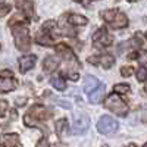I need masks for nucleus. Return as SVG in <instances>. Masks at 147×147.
<instances>
[{
    "instance_id": "e433bc0d",
    "label": "nucleus",
    "mask_w": 147,
    "mask_h": 147,
    "mask_svg": "<svg viewBox=\"0 0 147 147\" xmlns=\"http://www.w3.org/2000/svg\"><path fill=\"white\" fill-rule=\"evenodd\" d=\"M0 147H3V146H0Z\"/></svg>"
},
{
    "instance_id": "6ab92c4d",
    "label": "nucleus",
    "mask_w": 147,
    "mask_h": 147,
    "mask_svg": "<svg viewBox=\"0 0 147 147\" xmlns=\"http://www.w3.org/2000/svg\"><path fill=\"white\" fill-rule=\"evenodd\" d=\"M37 43L41 44V46H52L53 44V40L49 37V34H40V35H37Z\"/></svg>"
},
{
    "instance_id": "7ed1b4c3",
    "label": "nucleus",
    "mask_w": 147,
    "mask_h": 147,
    "mask_svg": "<svg viewBox=\"0 0 147 147\" xmlns=\"http://www.w3.org/2000/svg\"><path fill=\"white\" fill-rule=\"evenodd\" d=\"M103 19L109 24L112 28L119 30V28H125L128 25V18L125 13L116 10V9H110V10H105L102 13Z\"/></svg>"
},
{
    "instance_id": "c756f323",
    "label": "nucleus",
    "mask_w": 147,
    "mask_h": 147,
    "mask_svg": "<svg viewBox=\"0 0 147 147\" xmlns=\"http://www.w3.org/2000/svg\"><path fill=\"white\" fill-rule=\"evenodd\" d=\"M127 147H137V146H136V144H128Z\"/></svg>"
},
{
    "instance_id": "c9c22d12",
    "label": "nucleus",
    "mask_w": 147,
    "mask_h": 147,
    "mask_svg": "<svg viewBox=\"0 0 147 147\" xmlns=\"http://www.w3.org/2000/svg\"><path fill=\"white\" fill-rule=\"evenodd\" d=\"M146 38H147V32H146Z\"/></svg>"
},
{
    "instance_id": "bb28decb",
    "label": "nucleus",
    "mask_w": 147,
    "mask_h": 147,
    "mask_svg": "<svg viewBox=\"0 0 147 147\" xmlns=\"http://www.w3.org/2000/svg\"><path fill=\"white\" fill-rule=\"evenodd\" d=\"M0 77H5V78H10V77H13V74H12L10 71H2V72H0Z\"/></svg>"
},
{
    "instance_id": "f257e3e1",
    "label": "nucleus",
    "mask_w": 147,
    "mask_h": 147,
    "mask_svg": "<svg viewBox=\"0 0 147 147\" xmlns=\"http://www.w3.org/2000/svg\"><path fill=\"white\" fill-rule=\"evenodd\" d=\"M12 34H13V38H15V46L18 50L21 52H25L31 47V40H30V31L28 27L25 24H16L12 30Z\"/></svg>"
},
{
    "instance_id": "423d86ee",
    "label": "nucleus",
    "mask_w": 147,
    "mask_h": 147,
    "mask_svg": "<svg viewBox=\"0 0 147 147\" xmlns=\"http://www.w3.org/2000/svg\"><path fill=\"white\" fill-rule=\"evenodd\" d=\"M118 122L112 118V116H102L99 119V122H97V131L105 134V136H109V134H113L118 131Z\"/></svg>"
},
{
    "instance_id": "4c0bfd02",
    "label": "nucleus",
    "mask_w": 147,
    "mask_h": 147,
    "mask_svg": "<svg viewBox=\"0 0 147 147\" xmlns=\"http://www.w3.org/2000/svg\"><path fill=\"white\" fill-rule=\"evenodd\" d=\"M116 2H118V0H116Z\"/></svg>"
},
{
    "instance_id": "72a5a7b5",
    "label": "nucleus",
    "mask_w": 147,
    "mask_h": 147,
    "mask_svg": "<svg viewBox=\"0 0 147 147\" xmlns=\"http://www.w3.org/2000/svg\"><path fill=\"white\" fill-rule=\"evenodd\" d=\"M144 90H146V91H147V85H146V88H144Z\"/></svg>"
},
{
    "instance_id": "4468645a",
    "label": "nucleus",
    "mask_w": 147,
    "mask_h": 147,
    "mask_svg": "<svg viewBox=\"0 0 147 147\" xmlns=\"http://www.w3.org/2000/svg\"><path fill=\"white\" fill-rule=\"evenodd\" d=\"M59 63H60V59L57 56H47L44 59V62H43V69L49 74H52L57 69Z\"/></svg>"
},
{
    "instance_id": "cd10ccee",
    "label": "nucleus",
    "mask_w": 147,
    "mask_h": 147,
    "mask_svg": "<svg viewBox=\"0 0 147 147\" xmlns=\"http://www.w3.org/2000/svg\"><path fill=\"white\" fill-rule=\"evenodd\" d=\"M25 103H27L25 97H18V99H16V105H18V106H24Z\"/></svg>"
},
{
    "instance_id": "b1692460",
    "label": "nucleus",
    "mask_w": 147,
    "mask_h": 147,
    "mask_svg": "<svg viewBox=\"0 0 147 147\" xmlns=\"http://www.w3.org/2000/svg\"><path fill=\"white\" fill-rule=\"evenodd\" d=\"M37 147H50V143H49V140L46 137H41L38 140V143H37Z\"/></svg>"
},
{
    "instance_id": "6e6552de",
    "label": "nucleus",
    "mask_w": 147,
    "mask_h": 147,
    "mask_svg": "<svg viewBox=\"0 0 147 147\" xmlns=\"http://www.w3.org/2000/svg\"><path fill=\"white\" fill-rule=\"evenodd\" d=\"M90 63H100L105 69L112 68L115 63V57L112 55H102V56H91L87 59Z\"/></svg>"
},
{
    "instance_id": "f704fd0d",
    "label": "nucleus",
    "mask_w": 147,
    "mask_h": 147,
    "mask_svg": "<svg viewBox=\"0 0 147 147\" xmlns=\"http://www.w3.org/2000/svg\"><path fill=\"white\" fill-rule=\"evenodd\" d=\"M0 49H2V43H0Z\"/></svg>"
},
{
    "instance_id": "7c9ffc66",
    "label": "nucleus",
    "mask_w": 147,
    "mask_h": 147,
    "mask_svg": "<svg viewBox=\"0 0 147 147\" xmlns=\"http://www.w3.org/2000/svg\"><path fill=\"white\" fill-rule=\"evenodd\" d=\"M128 2H137V0H128Z\"/></svg>"
},
{
    "instance_id": "c85d7f7f",
    "label": "nucleus",
    "mask_w": 147,
    "mask_h": 147,
    "mask_svg": "<svg viewBox=\"0 0 147 147\" xmlns=\"http://www.w3.org/2000/svg\"><path fill=\"white\" fill-rule=\"evenodd\" d=\"M75 2H81L82 5H88V3L93 2V0H75Z\"/></svg>"
},
{
    "instance_id": "473e14b6",
    "label": "nucleus",
    "mask_w": 147,
    "mask_h": 147,
    "mask_svg": "<svg viewBox=\"0 0 147 147\" xmlns=\"http://www.w3.org/2000/svg\"><path fill=\"white\" fill-rule=\"evenodd\" d=\"M143 147H147V143H146V144H144V146H143Z\"/></svg>"
},
{
    "instance_id": "20e7f679",
    "label": "nucleus",
    "mask_w": 147,
    "mask_h": 147,
    "mask_svg": "<svg viewBox=\"0 0 147 147\" xmlns=\"http://www.w3.org/2000/svg\"><path fill=\"white\" fill-rule=\"evenodd\" d=\"M105 106L106 109H109L110 112H113L116 113L118 116H127L128 115V105L121 99V97L118 96V93H113V94H110L106 102H105Z\"/></svg>"
},
{
    "instance_id": "412c9836",
    "label": "nucleus",
    "mask_w": 147,
    "mask_h": 147,
    "mask_svg": "<svg viewBox=\"0 0 147 147\" xmlns=\"http://www.w3.org/2000/svg\"><path fill=\"white\" fill-rule=\"evenodd\" d=\"M65 125H66V119H59V121H56V134H57V136H62Z\"/></svg>"
},
{
    "instance_id": "a878e982",
    "label": "nucleus",
    "mask_w": 147,
    "mask_h": 147,
    "mask_svg": "<svg viewBox=\"0 0 147 147\" xmlns=\"http://www.w3.org/2000/svg\"><path fill=\"white\" fill-rule=\"evenodd\" d=\"M9 12H10V6H3V7H0V18H3L5 15H7L9 13Z\"/></svg>"
},
{
    "instance_id": "dca6fc26",
    "label": "nucleus",
    "mask_w": 147,
    "mask_h": 147,
    "mask_svg": "<svg viewBox=\"0 0 147 147\" xmlns=\"http://www.w3.org/2000/svg\"><path fill=\"white\" fill-rule=\"evenodd\" d=\"M100 84V81L97 80L96 77H93V75H87L84 78V85H82V88H84V91L87 93V94H90L97 85Z\"/></svg>"
},
{
    "instance_id": "39448f33",
    "label": "nucleus",
    "mask_w": 147,
    "mask_h": 147,
    "mask_svg": "<svg viewBox=\"0 0 147 147\" xmlns=\"http://www.w3.org/2000/svg\"><path fill=\"white\" fill-rule=\"evenodd\" d=\"M90 127V118L85 113H77L74 116L72 125H71V134L74 136H81Z\"/></svg>"
},
{
    "instance_id": "2eb2a0df",
    "label": "nucleus",
    "mask_w": 147,
    "mask_h": 147,
    "mask_svg": "<svg viewBox=\"0 0 147 147\" xmlns=\"http://www.w3.org/2000/svg\"><path fill=\"white\" fill-rule=\"evenodd\" d=\"M56 52L57 53H60V56H62L65 60H68V62H75V63H78L77 62V59H75V56H74V53H72V50L68 47V46H65V44H59V46H56Z\"/></svg>"
},
{
    "instance_id": "f03ea898",
    "label": "nucleus",
    "mask_w": 147,
    "mask_h": 147,
    "mask_svg": "<svg viewBox=\"0 0 147 147\" xmlns=\"http://www.w3.org/2000/svg\"><path fill=\"white\" fill-rule=\"evenodd\" d=\"M49 118H52V113L47 107H44L41 105H34L28 110L27 116L24 118V124L27 127H37V122L38 121H44Z\"/></svg>"
},
{
    "instance_id": "aec40b11",
    "label": "nucleus",
    "mask_w": 147,
    "mask_h": 147,
    "mask_svg": "<svg viewBox=\"0 0 147 147\" xmlns=\"http://www.w3.org/2000/svg\"><path fill=\"white\" fill-rule=\"evenodd\" d=\"M113 90H115V93H119V94H127L129 91V85L128 84H116Z\"/></svg>"
},
{
    "instance_id": "1a4fd4ad",
    "label": "nucleus",
    "mask_w": 147,
    "mask_h": 147,
    "mask_svg": "<svg viewBox=\"0 0 147 147\" xmlns=\"http://www.w3.org/2000/svg\"><path fill=\"white\" fill-rule=\"evenodd\" d=\"M37 63V56L35 55H25L19 59V71L22 74L28 72L30 69H32Z\"/></svg>"
},
{
    "instance_id": "f8f14e48",
    "label": "nucleus",
    "mask_w": 147,
    "mask_h": 147,
    "mask_svg": "<svg viewBox=\"0 0 147 147\" xmlns=\"http://www.w3.org/2000/svg\"><path fill=\"white\" fill-rule=\"evenodd\" d=\"M15 5L19 10H22L25 16L31 18L34 15V5H32V0H15Z\"/></svg>"
},
{
    "instance_id": "5701e85b",
    "label": "nucleus",
    "mask_w": 147,
    "mask_h": 147,
    "mask_svg": "<svg viewBox=\"0 0 147 147\" xmlns=\"http://www.w3.org/2000/svg\"><path fill=\"white\" fill-rule=\"evenodd\" d=\"M132 74H134L132 66H122V68H121V75H122V77H131Z\"/></svg>"
},
{
    "instance_id": "393cba45",
    "label": "nucleus",
    "mask_w": 147,
    "mask_h": 147,
    "mask_svg": "<svg viewBox=\"0 0 147 147\" xmlns=\"http://www.w3.org/2000/svg\"><path fill=\"white\" fill-rule=\"evenodd\" d=\"M6 110H7V102L6 100H0V116H3Z\"/></svg>"
},
{
    "instance_id": "9d476101",
    "label": "nucleus",
    "mask_w": 147,
    "mask_h": 147,
    "mask_svg": "<svg viewBox=\"0 0 147 147\" xmlns=\"http://www.w3.org/2000/svg\"><path fill=\"white\" fill-rule=\"evenodd\" d=\"M105 94H106V87H105V84H99L97 87L88 94V99H90V102L91 103H94V105H97V103H100L102 100H103V97H105Z\"/></svg>"
},
{
    "instance_id": "4be33fe9",
    "label": "nucleus",
    "mask_w": 147,
    "mask_h": 147,
    "mask_svg": "<svg viewBox=\"0 0 147 147\" xmlns=\"http://www.w3.org/2000/svg\"><path fill=\"white\" fill-rule=\"evenodd\" d=\"M137 80L138 81H144L146 78H147V68H144V66H140L138 69H137Z\"/></svg>"
},
{
    "instance_id": "0eeeda50",
    "label": "nucleus",
    "mask_w": 147,
    "mask_h": 147,
    "mask_svg": "<svg viewBox=\"0 0 147 147\" xmlns=\"http://www.w3.org/2000/svg\"><path fill=\"white\" fill-rule=\"evenodd\" d=\"M93 40H94V44L97 47H107L112 44V35H110L106 28H100L99 31H96L94 35H93Z\"/></svg>"
},
{
    "instance_id": "f3484780",
    "label": "nucleus",
    "mask_w": 147,
    "mask_h": 147,
    "mask_svg": "<svg viewBox=\"0 0 147 147\" xmlns=\"http://www.w3.org/2000/svg\"><path fill=\"white\" fill-rule=\"evenodd\" d=\"M68 21H69L71 25H75V27H82V25H87V22H88V19L85 18V16L78 15V13H72V15H69Z\"/></svg>"
},
{
    "instance_id": "ddd939ff",
    "label": "nucleus",
    "mask_w": 147,
    "mask_h": 147,
    "mask_svg": "<svg viewBox=\"0 0 147 147\" xmlns=\"http://www.w3.org/2000/svg\"><path fill=\"white\" fill-rule=\"evenodd\" d=\"M16 87H18V82L16 80H13V77L10 78L0 77V93H9L12 90H15Z\"/></svg>"
},
{
    "instance_id": "a211bd4d",
    "label": "nucleus",
    "mask_w": 147,
    "mask_h": 147,
    "mask_svg": "<svg viewBox=\"0 0 147 147\" xmlns=\"http://www.w3.org/2000/svg\"><path fill=\"white\" fill-rule=\"evenodd\" d=\"M50 82H52V85H53L56 90L63 91V90L66 88V82L63 81V78H60V77H53V78L50 80Z\"/></svg>"
},
{
    "instance_id": "9b49d317",
    "label": "nucleus",
    "mask_w": 147,
    "mask_h": 147,
    "mask_svg": "<svg viewBox=\"0 0 147 147\" xmlns=\"http://www.w3.org/2000/svg\"><path fill=\"white\" fill-rule=\"evenodd\" d=\"M0 146H9V147H22L18 134H6L0 136Z\"/></svg>"
},
{
    "instance_id": "2f4dec72",
    "label": "nucleus",
    "mask_w": 147,
    "mask_h": 147,
    "mask_svg": "<svg viewBox=\"0 0 147 147\" xmlns=\"http://www.w3.org/2000/svg\"><path fill=\"white\" fill-rule=\"evenodd\" d=\"M3 2H5V0H0V5H2V3H3Z\"/></svg>"
}]
</instances>
